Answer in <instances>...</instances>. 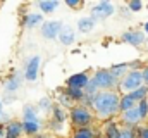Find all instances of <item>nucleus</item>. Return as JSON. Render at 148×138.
Masks as SVG:
<instances>
[{"mask_svg":"<svg viewBox=\"0 0 148 138\" xmlns=\"http://www.w3.org/2000/svg\"><path fill=\"white\" fill-rule=\"evenodd\" d=\"M38 68H40V57L35 55V57H31V59L28 61V64H26V72H24V76H26L28 81H35V79H36Z\"/></svg>","mask_w":148,"mask_h":138,"instance_id":"10","label":"nucleus"},{"mask_svg":"<svg viewBox=\"0 0 148 138\" xmlns=\"http://www.w3.org/2000/svg\"><path fill=\"white\" fill-rule=\"evenodd\" d=\"M121 138H134V131L131 128H124L121 133Z\"/></svg>","mask_w":148,"mask_h":138,"instance_id":"30","label":"nucleus"},{"mask_svg":"<svg viewBox=\"0 0 148 138\" xmlns=\"http://www.w3.org/2000/svg\"><path fill=\"white\" fill-rule=\"evenodd\" d=\"M95 81V85L98 86V90L105 92V90H110L117 85V78L110 72V69H100L95 72V76L91 78Z\"/></svg>","mask_w":148,"mask_h":138,"instance_id":"3","label":"nucleus"},{"mask_svg":"<svg viewBox=\"0 0 148 138\" xmlns=\"http://www.w3.org/2000/svg\"><path fill=\"white\" fill-rule=\"evenodd\" d=\"M121 133L122 131L117 128L115 123H109L105 126V138H121Z\"/></svg>","mask_w":148,"mask_h":138,"instance_id":"16","label":"nucleus"},{"mask_svg":"<svg viewBox=\"0 0 148 138\" xmlns=\"http://www.w3.org/2000/svg\"><path fill=\"white\" fill-rule=\"evenodd\" d=\"M23 114H24V123H33V121H38L36 110H35L31 105H26V107H24V110H23Z\"/></svg>","mask_w":148,"mask_h":138,"instance_id":"20","label":"nucleus"},{"mask_svg":"<svg viewBox=\"0 0 148 138\" xmlns=\"http://www.w3.org/2000/svg\"><path fill=\"white\" fill-rule=\"evenodd\" d=\"M66 3H67V5H69V7H73V9H76V7H81V5H83V2H77V0H67V2H66Z\"/></svg>","mask_w":148,"mask_h":138,"instance_id":"31","label":"nucleus"},{"mask_svg":"<svg viewBox=\"0 0 148 138\" xmlns=\"http://www.w3.org/2000/svg\"><path fill=\"white\" fill-rule=\"evenodd\" d=\"M40 109L41 110H53V107H52V102H50V99H41L40 100Z\"/></svg>","mask_w":148,"mask_h":138,"instance_id":"27","label":"nucleus"},{"mask_svg":"<svg viewBox=\"0 0 148 138\" xmlns=\"http://www.w3.org/2000/svg\"><path fill=\"white\" fill-rule=\"evenodd\" d=\"M138 121H141L140 112H138V105H136L134 109L127 110V112H122V123H124L127 128H131V130H133V128L138 124Z\"/></svg>","mask_w":148,"mask_h":138,"instance_id":"9","label":"nucleus"},{"mask_svg":"<svg viewBox=\"0 0 148 138\" xmlns=\"http://www.w3.org/2000/svg\"><path fill=\"white\" fill-rule=\"evenodd\" d=\"M19 86H21V76H19V74H14V76L5 83V90H7V92H16Z\"/></svg>","mask_w":148,"mask_h":138,"instance_id":"19","label":"nucleus"},{"mask_svg":"<svg viewBox=\"0 0 148 138\" xmlns=\"http://www.w3.org/2000/svg\"><path fill=\"white\" fill-rule=\"evenodd\" d=\"M66 93L73 99V100H76V102H81L84 97H86V93L81 90V88H71V86H67V90H66Z\"/></svg>","mask_w":148,"mask_h":138,"instance_id":"18","label":"nucleus"},{"mask_svg":"<svg viewBox=\"0 0 148 138\" xmlns=\"http://www.w3.org/2000/svg\"><path fill=\"white\" fill-rule=\"evenodd\" d=\"M53 114H55V123H64L66 119V112H64V107H53Z\"/></svg>","mask_w":148,"mask_h":138,"instance_id":"25","label":"nucleus"},{"mask_svg":"<svg viewBox=\"0 0 148 138\" xmlns=\"http://www.w3.org/2000/svg\"><path fill=\"white\" fill-rule=\"evenodd\" d=\"M23 130H24V123H19V121H10L7 124V128H5L7 135H12V137H17V138H19Z\"/></svg>","mask_w":148,"mask_h":138,"instance_id":"12","label":"nucleus"},{"mask_svg":"<svg viewBox=\"0 0 148 138\" xmlns=\"http://www.w3.org/2000/svg\"><path fill=\"white\" fill-rule=\"evenodd\" d=\"M127 68H129V64H117V66H114V68L110 69V72L115 76V78H117V79H119L122 74H127V72H126V71H127Z\"/></svg>","mask_w":148,"mask_h":138,"instance_id":"22","label":"nucleus"},{"mask_svg":"<svg viewBox=\"0 0 148 138\" xmlns=\"http://www.w3.org/2000/svg\"><path fill=\"white\" fill-rule=\"evenodd\" d=\"M38 130H40V121L24 123V131H26L28 135H35V133H38Z\"/></svg>","mask_w":148,"mask_h":138,"instance_id":"23","label":"nucleus"},{"mask_svg":"<svg viewBox=\"0 0 148 138\" xmlns=\"http://www.w3.org/2000/svg\"><path fill=\"white\" fill-rule=\"evenodd\" d=\"M93 109L98 117L109 119L112 116H115L117 110H121V97L112 90L98 92L93 100Z\"/></svg>","mask_w":148,"mask_h":138,"instance_id":"1","label":"nucleus"},{"mask_svg":"<svg viewBox=\"0 0 148 138\" xmlns=\"http://www.w3.org/2000/svg\"><path fill=\"white\" fill-rule=\"evenodd\" d=\"M43 21V17H41V14H28L26 17H24V26L26 28H33V26H36Z\"/></svg>","mask_w":148,"mask_h":138,"instance_id":"17","label":"nucleus"},{"mask_svg":"<svg viewBox=\"0 0 148 138\" xmlns=\"http://www.w3.org/2000/svg\"><path fill=\"white\" fill-rule=\"evenodd\" d=\"M62 24H60V21H48V23H45L43 26H41V34L45 36V38H59V34L62 31Z\"/></svg>","mask_w":148,"mask_h":138,"instance_id":"6","label":"nucleus"},{"mask_svg":"<svg viewBox=\"0 0 148 138\" xmlns=\"http://www.w3.org/2000/svg\"><path fill=\"white\" fill-rule=\"evenodd\" d=\"M90 79L91 78H88V74H84V72H77V74H73L69 79H67V86H71V88H86V85L90 83Z\"/></svg>","mask_w":148,"mask_h":138,"instance_id":"7","label":"nucleus"},{"mask_svg":"<svg viewBox=\"0 0 148 138\" xmlns=\"http://www.w3.org/2000/svg\"><path fill=\"white\" fill-rule=\"evenodd\" d=\"M141 74H143V85L147 86V85H148V68L143 69V71H141Z\"/></svg>","mask_w":148,"mask_h":138,"instance_id":"32","label":"nucleus"},{"mask_svg":"<svg viewBox=\"0 0 148 138\" xmlns=\"http://www.w3.org/2000/svg\"><path fill=\"white\" fill-rule=\"evenodd\" d=\"M112 14H114V7L109 2H100L98 5H95L91 9V17L95 21H103V19L110 17Z\"/></svg>","mask_w":148,"mask_h":138,"instance_id":"5","label":"nucleus"},{"mask_svg":"<svg viewBox=\"0 0 148 138\" xmlns=\"http://www.w3.org/2000/svg\"><path fill=\"white\" fill-rule=\"evenodd\" d=\"M77 26H79V31L90 33V31H93V28H95V19H93L91 16H90V17H81L79 23H77Z\"/></svg>","mask_w":148,"mask_h":138,"instance_id":"13","label":"nucleus"},{"mask_svg":"<svg viewBox=\"0 0 148 138\" xmlns=\"http://www.w3.org/2000/svg\"><path fill=\"white\" fill-rule=\"evenodd\" d=\"M147 100H148V99H147Z\"/></svg>","mask_w":148,"mask_h":138,"instance_id":"38","label":"nucleus"},{"mask_svg":"<svg viewBox=\"0 0 148 138\" xmlns=\"http://www.w3.org/2000/svg\"><path fill=\"white\" fill-rule=\"evenodd\" d=\"M57 5H59V2H38V7L43 12H52Z\"/></svg>","mask_w":148,"mask_h":138,"instance_id":"24","label":"nucleus"},{"mask_svg":"<svg viewBox=\"0 0 148 138\" xmlns=\"http://www.w3.org/2000/svg\"><path fill=\"white\" fill-rule=\"evenodd\" d=\"M74 38H76V33H74V30L71 26H64L60 34H59V41L62 45H71L74 41Z\"/></svg>","mask_w":148,"mask_h":138,"instance_id":"11","label":"nucleus"},{"mask_svg":"<svg viewBox=\"0 0 148 138\" xmlns=\"http://www.w3.org/2000/svg\"><path fill=\"white\" fill-rule=\"evenodd\" d=\"M133 99H134V102H141V100H145V99H148V86H141V88H138V90H134V92H131L129 93Z\"/></svg>","mask_w":148,"mask_h":138,"instance_id":"15","label":"nucleus"},{"mask_svg":"<svg viewBox=\"0 0 148 138\" xmlns=\"http://www.w3.org/2000/svg\"><path fill=\"white\" fill-rule=\"evenodd\" d=\"M59 99L62 100V104H64V105H67V107H73V109H74V100L69 97V95H67V93H62Z\"/></svg>","mask_w":148,"mask_h":138,"instance_id":"28","label":"nucleus"},{"mask_svg":"<svg viewBox=\"0 0 148 138\" xmlns=\"http://www.w3.org/2000/svg\"><path fill=\"white\" fill-rule=\"evenodd\" d=\"M138 112H140V117H141V119H145L148 116V100L147 99L138 104Z\"/></svg>","mask_w":148,"mask_h":138,"instance_id":"26","label":"nucleus"},{"mask_svg":"<svg viewBox=\"0 0 148 138\" xmlns=\"http://www.w3.org/2000/svg\"><path fill=\"white\" fill-rule=\"evenodd\" d=\"M2 105H3V104H2V100H0V114L3 112V109H2Z\"/></svg>","mask_w":148,"mask_h":138,"instance_id":"35","label":"nucleus"},{"mask_svg":"<svg viewBox=\"0 0 148 138\" xmlns=\"http://www.w3.org/2000/svg\"><path fill=\"white\" fill-rule=\"evenodd\" d=\"M138 104L134 102V99L127 93V95H122L121 97V110L122 112H127V110H131V109H134Z\"/></svg>","mask_w":148,"mask_h":138,"instance_id":"14","label":"nucleus"},{"mask_svg":"<svg viewBox=\"0 0 148 138\" xmlns=\"http://www.w3.org/2000/svg\"><path fill=\"white\" fill-rule=\"evenodd\" d=\"M7 138H17V137H12V135H7Z\"/></svg>","mask_w":148,"mask_h":138,"instance_id":"37","label":"nucleus"},{"mask_svg":"<svg viewBox=\"0 0 148 138\" xmlns=\"http://www.w3.org/2000/svg\"><path fill=\"white\" fill-rule=\"evenodd\" d=\"M138 133H140V138H148V128H143V130H140Z\"/></svg>","mask_w":148,"mask_h":138,"instance_id":"33","label":"nucleus"},{"mask_svg":"<svg viewBox=\"0 0 148 138\" xmlns=\"http://www.w3.org/2000/svg\"><path fill=\"white\" fill-rule=\"evenodd\" d=\"M0 138H7V131L3 130V126L0 124Z\"/></svg>","mask_w":148,"mask_h":138,"instance_id":"34","label":"nucleus"},{"mask_svg":"<svg viewBox=\"0 0 148 138\" xmlns=\"http://www.w3.org/2000/svg\"><path fill=\"white\" fill-rule=\"evenodd\" d=\"M145 34L143 31H126L122 34V41L129 43V45H134V47H140L141 43H145Z\"/></svg>","mask_w":148,"mask_h":138,"instance_id":"8","label":"nucleus"},{"mask_svg":"<svg viewBox=\"0 0 148 138\" xmlns=\"http://www.w3.org/2000/svg\"><path fill=\"white\" fill-rule=\"evenodd\" d=\"M129 9H131V10H134V12H138V10H141V9H143V3H141V2H138V0H131V2H129Z\"/></svg>","mask_w":148,"mask_h":138,"instance_id":"29","label":"nucleus"},{"mask_svg":"<svg viewBox=\"0 0 148 138\" xmlns=\"http://www.w3.org/2000/svg\"><path fill=\"white\" fill-rule=\"evenodd\" d=\"M74 138H95V133L91 128H79V130H76Z\"/></svg>","mask_w":148,"mask_h":138,"instance_id":"21","label":"nucleus"},{"mask_svg":"<svg viewBox=\"0 0 148 138\" xmlns=\"http://www.w3.org/2000/svg\"><path fill=\"white\" fill-rule=\"evenodd\" d=\"M71 117H73V123L77 126V130L79 128H90V123L93 121V114L84 105H76L71 110Z\"/></svg>","mask_w":148,"mask_h":138,"instance_id":"2","label":"nucleus"},{"mask_svg":"<svg viewBox=\"0 0 148 138\" xmlns=\"http://www.w3.org/2000/svg\"><path fill=\"white\" fill-rule=\"evenodd\" d=\"M145 31H147V33H148V23H147V24H145Z\"/></svg>","mask_w":148,"mask_h":138,"instance_id":"36","label":"nucleus"},{"mask_svg":"<svg viewBox=\"0 0 148 138\" xmlns=\"http://www.w3.org/2000/svg\"><path fill=\"white\" fill-rule=\"evenodd\" d=\"M121 86H122V90H126L129 93L138 90V88H141L143 86V74H141V71H129L122 78Z\"/></svg>","mask_w":148,"mask_h":138,"instance_id":"4","label":"nucleus"}]
</instances>
